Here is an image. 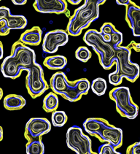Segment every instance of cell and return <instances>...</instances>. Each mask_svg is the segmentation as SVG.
Segmentation results:
<instances>
[{
    "mask_svg": "<svg viewBox=\"0 0 140 154\" xmlns=\"http://www.w3.org/2000/svg\"><path fill=\"white\" fill-rule=\"evenodd\" d=\"M131 50H134L136 52H140V43H137L135 41L132 40L128 45Z\"/></svg>",
    "mask_w": 140,
    "mask_h": 154,
    "instance_id": "cell-32",
    "label": "cell"
},
{
    "mask_svg": "<svg viewBox=\"0 0 140 154\" xmlns=\"http://www.w3.org/2000/svg\"><path fill=\"white\" fill-rule=\"evenodd\" d=\"M12 2L15 5H23L27 2V0H12Z\"/></svg>",
    "mask_w": 140,
    "mask_h": 154,
    "instance_id": "cell-34",
    "label": "cell"
},
{
    "mask_svg": "<svg viewBox=\"0 0 140 154\" xmlns=\"http://www.w3.org/2000/svg\"><path fill=\"white\" fill-rule=\"evenodd\" d=\"M72 85L64 72H56L50 78V88L56 94L63 96L66 93Z\"/></svg>",
    "mask_w": 140,
    "mask_h": 154,
    "instance_id": "cell-13",
    "label": "cell"
},
{
    "mask_svg": "<svg viewBox=\"0 0 140 154\" xmlns=\"http://www.w3.org/2000/svg\"><path fill=\"white\" fill-rule=\"evenodd\" d=\"M3 55H4V50H3V45L2 42L0 41V60L3 58Z\"/></svg>",
    "mask_w": 140,
    "mask_h": 154,
    "instance_id": "cell-35",
    "label": "cell"
},
{
    "mask_svg": "<svg viewBox=\"0 0 140 154\" xmlns=\"http://www.w3.org/2000/svg\"><path fill=\"white\" fill-rule=\"evenodd\" d=\"M131 2V0H116V3L119 5H124V6H128Z\"/></svg>",
    "mask_w": 140,
    "mask_h": 154,
    "instance_id": "cell-33",
    "label": "cell"
},
{
    "mask_svg": "<svg viewBox=\"0 0 140 154\" xmlns=\"http://www.w3.org/2000/svg\"><path fill=\"white\" fill-rule=\"evenodd\" d=\"M3 139V129L2 126H0V141Z\"/></svg>",
    "mask_w": 140,
    "mask_h": 154,
    "instance_id": "cell-37",
    "label": "cell"
},
{
    "mask_svg": "<svg viewBox=\"0 0 140 154\" xmlns=\"http://www.w3.org/2000/svg\"><path fill=\"white\" fill-rule=\"evenodd\" d=\"M69 2H70L72 5H78L79 4L80 2H81V0H78V1H72V0H70V1H69Z\"/></svg>",
    "mask_w": 140,
    "mask_h": 154,
    "instance_id": "cell-36",
    "label": "cell"
},
{
    "mask_svg": "<svg viewBox=\"0 0 140 154\" xmlns=\"http://www.w3.org/2000/svg\"><path fill=\"white\" fill-rule=\"evenodd\" d=\"M69 41V35L66 31L56 29L45 34L42 41V50L46 54H54L59 47L65 45Z\"/></svg>",
    "mask_w": 140,
    "mask_h": 154,
    "instance_id": "cell-9",
    "label": "cell"
},
{
    "mask_svg": "<svg viewBox=\"0 0 140 154\" xmlns=\"http://www.w3.org/2000/svg\"><path fill=\"white\" fill-rule=\"evenodd\" d=\"M10 13V10L7 7H0V22L5 20V17Z\"/></svg>",
    "mask_w": 140,
    "mask_h": 154,
    "instance_id": "cell-31",
    "label": "cell"
},
{
    "mask_svg": "<svg viewBox=\"0 0 140 154\" xmlns=\"http://www.w3.org/2000/svg\"><path fill=\"white\" fill-rule=\"evenodd\" d=\"M75 57L82 62H87L91 58V52L87 47L80 46L75 52Z\"/></svg>",
    "mask_w": 140,
    "mask_h": 154,
    "instance_id": "cell-25",
    "label": "cell"
},
{
    "mask_svg": "<svg viewBox=\"0 0 140 154\" xmlns=\"http://www.w3.org/2000/svg\"><path fill=\"white\" fill-rule=\"evenodd\" d=\"M42 31L39 26H34L25 31L20 37L19 41L23 45L33 46L39 45L42 40Z\"/></svg>",
    "mask_w": 140,
    "mask_h": 154,
    "instance_id": "cell-15",
    "label": "cell"
},
{
    "mask_svg": "<svg viewBox=\"0 0 140 154\" xmlns=\"http://www.w3.org/2000/svg\"><path fill=\"white\" fill-rule=\"evenodd\" d=\"M116 29L115 26L112 23H105L102 26L100 29V34L102 35H110L111 36L112 32Z\"/></svg>",
    "mask_w": 140,
    "mask_h": 154,
    "instance_id": "cell-28",
    "label": "cell"
},
{
    "mask_svg": "<svg viewBox=\"0 0 140 154\" xmlns=\"http://www.w3.org/2000/svg\"><path fill=\"white\" fill-rule=\"evenodd\" d=\"M5 20L10 30L11 29H22L27 25V19L25 16L20 15L8 14L5 17Z\"/></svg>",
    "mask_w": 140,
    "mask_h": 154,
    "instance_id": "cell-17",
    "label": "cell"
},
{
    "mask_svg": "<svg viewBox=\"0 0 140 154\" xmlns=\"http://www.w3.org/2000/svg\"><path fill=\"white\" fill-rule=\"evenodd\" d=\"M51 121H52L53 126L56 127H61L64 126L67 121V116L64 111L56 110L53 112L51 116Z\"/></svg>",
    "mask_w": 140,
    "mask_h": 154,
    "instance_id": "cell-22",
    "label": "cell"
},
{
    "mask_svg": "<svg viewBox=\"0 0 140 154\" xmlns=\"http://www.w3.org/2000/svg\"><path fill=\"white\" fill-rule=\"evenodd\" d=\"M126 20L134 37H140V7L131 2L126 7Z\"/></svg>",
    "mask_w": 140,
    "mask_h": 154,
    "instance_id": "cell-12",
    "label": "cell"
},
{
    "mask_svg": "<svg viewBox=\"0 0 140 154\" xmlns=\"http://www.w3.org/2000/svg\"><path fill=\"white\" fill-rule=\"evenodd\" d=\"M26 100L22 96L18 94H8L5 97L4 107L8 110H18L26 105Z\"/></svg>",
    "mask_w": 140,
    "mask_h": 154,
    "instance_id": "cell-16",
    "label": "cell"
},
{
    "mask_svg": "<svg viewBox=\"0 0 140 154\" xmlns=\"http://www.w3.org/2000/svg\"><path fill=\"white\" fill-rule=\"evenodd\" d=\"M26 154H44L45 146L42 139L28 142L26 145Z\"/></svg>",
    "mask_w": 140,
    "mask_h": 154,
    "instance_id": "cell-20",
    "label": "cell"
},
{
    "mask_svg": "<svg viewBox=\"0 0 140 154\" xmlns=\"http://www.w3.org/2000/svg\"><path fill=\"white\" fill-rule=\"evenodd\" d=\"M10 31V29L8 28L5 20L0 22V36H6L9 35Z\"/></svg>",
    "mask_w": 140,
    "mask_h": 154,
    "instance_id": "cell-30",
    "label": "cell"
},
{
    "mask_svg": "<svg viewBox=\"0 0 140 154\" xmlns=\"http://www.w3.org/2000/svg\"><path fill=\"white\" fill-rule=\"evenodd\" d=\"M110 124L107 120L102 118H90L85 120L83 126L88 134L97 138L102 129Z\"/></svg>",
    "mask_w": 140,
    "mask_h": 154,
    "instance_id": "cell-14",
    "label": "cell"
},
{
    "mask_svg": "<svg viewBox=\"0 0 140 154\" xmlns=\"http://www.w3.org/2000/svg\"><path fill=\"white\" fill-rule=\"evenodd\" d=\"M139 143H140V141H139Z\"/></svg>",
    "mask_w": 140,
    "mask_h": 154,
    "instance_id": "cell-40",
    "label": "cell"
},
{
    "mask_svg": "<svg viewBox=\"0 0 140 154\" xmlns=\"http://www.w3.org/2000/svg\"><path fill=\"white\" fill-rule=\"evenodd\" d=\"M83 40L88 45L93 48L99 55L101 66L106 70L112 68L115 64V51L110 43L105 42L102 39L99 31L96 29L88 30L83 36Z\"/></svg>",
    "mask_w": 140,
    "mask_h": 154,
    "instance_id": "cell-4",
    "label": "cell"
},
{
    "mask_svg": "<svg viewBox=\"0 0 140 154\" xmlns=\"http://www.w3.org/2000/svg\"><path fill=\"white\" fill-rule=\"evenodd\" d=\"M123 42V35L118 30L115 29L111 35V40L110 44L114 49L121 46Z\"/></svg>",
    "mask_w": 140,
    "mask_h": 154,
    "instance_id": "cell-26",
    "label": "cell"
},
{
    "mask_svg": "<svg viewBox=\"0 0 140 154\" xmlns=\"http://www.w3.org/2000/svg\"><path fill=\"white\" fill-rule=\"evenodd\" d=\"M111 100L115 102L116 110L122 117L134 119L139 113V107L133 102L130 89L128 87L119 86L114 88L109 94Z\"/></svg>",
    "mask_w": 140,
    "mask_h": 154,
    "instance_id": "cell-5",
    "label": "cell"
},
{
    "mask_svg": "<svg viewBox=\"0 0 140 154\" xmlns=\"http://www.w3.org/2000/svg\"><path fill=\"white\" fill-rule=\"evenodd\" d=\"M62 97H64L65 100L72 102H77V101L80 100V99H81L82 96L80 94L79 92L77 90L75 85V81L72 82V85L69 88V90H68L67 91H66V93L64 94Z\"/></svg>",
    "mask_w": 140,
    "mask_h": 154,
    "instance_id": "cell-23",
    "label": "cell"
},
{
    "mask_svg": "<svg viewBox=\"0 0 140 154\" xmlns=\"http://www.w3.org/2000/svg\"><path fill=\"white\" fill-rule=\"evenodd\" d=\"M59 104V101L57 94L53 92H50L43 100V109L47 112H53L57 109Z\"/></svg>",
    "mask_w": 140,
    "mask_h": 154,
    "instance_id": "cell-19",
    "label": "cell"
},
{
    "mask_svg": "<svg viewBox=\"0 0 140 154\" xmlns=\"http://www.w3.org/2000/svg\"><path fill=\"white\" fill-rule=\"evenodd\" d=\"M66 145L77 154H91V140L83 134L82 129L78 126L69 128L66 131Z\"/></svg>",
    "mask_w": 140,
    "mask_h": 154,
    "instance_id": "cell-7",
    "label": "cell"
},
{
    "mask_svg": "<svg viewBox=\"0 0 140 154\" xmlns=\"http://www.w3.org/2000/svg\"><path fill=\"white\" fill-rule=\"evenodd\" d=\"M90 88L93 93L97 96L104 95L107 88V81L102 78H96L92 81L91 84H90Z\"/></svg>",
    "mask_w": 140,
    "mask_h": 154,
    "instance_id": "cell-21",
    "label": "cell"
},
{
    "mask_svg": "<svg viewBox=\"0 0 140 154\" xmlns=\"http://www.w3.org/2000/svg\"><path fill=\"white\" fill-rule=\"evenodd\" d=\"M33 7L41 13L62 14L67 12V3L64 0H36Z\"/></svg>",
    "mask_w": 140,
    "mask_h": 154,
    "instance_id": "cell-10",
    "label": "cell"
},
{
    "mask_svg": "<svg viewBox=\"0 0 140 154\" xmlns=\"http://www.w3.org/2000/svg\"><path fill=\"white\" fill-rule=\"evenodd\" d=\"M35 62V51L18 40L12 46L10 56H7L2 63L1 72L5 78L16 79L21 71H27Z\"/></svg>",
    "mask_w": 140,
    "mask_h": 154,
    "instance_id": "cell-1",
    "label": "cell"
},
{
    "mask_svg": "<svg viewBox=\"0 0 140 154\" xmlns=\"http://www.w3.org/2000/svg\"><path fill=\"white\" fill-rule=\"evenodd\" d=\"M105 0H85L84 4L75 10L69 18L66 27L69 35L79 36L82 31L88 28L90 23L99 17V7Z\"/></svg>",
    "mask_w": 140,
    "mask_h": 154,
    "instance_id": "cell-2",
    "label": "cell"
},
{
    "mask_svg": "<svg viewBox=\"0 0 140 154\" xmlns=\"http://www.w3.org/2000/svg\"><path fill=\"white\" fill-rule=\"evenodd\" d=\"M75 85L78 91L81 96L86 95L89 91L90 88L89 80L86 78H81V79L75 80Z\"/></svg>",
    "mask_w": 140,
    "mask_h": 154,
    "instance_id": "cell-24",
    "label": "cell"
},
{
    "mask_svg": "<svg viewBox=\"0 0 140 154\" xmlns=\"http://www.w3.org/2000/svg\"><path fill=\"white\" fill-rule=\"evenodd\" d=\"M126 154H140V143H135L128 147Z\"/></svg>",
    "mask_w": 140,
    "mask_h": 154,
    "instance_id": "cell-29",
    "label": "cell"
},
{
    "mask_svg": "<svg viewBox=\"0 0 140 154\" xmlns=\"http://www.w3.org/2000/svg\"><path fill=\"white\" fill-rule=\"evenodd\" d=\"M67 64V59L65 56L61 55L48 56L43 61V64L50 69H64Z\"/></svg>",
    "mask_w": 140,
    "mask_h": 154,
    "instance_id": "cell-18",
    "label": "cell"
},
{
    "mask_svg": "<svg viewBox=\"0 0 140 154\" xmlns=\"http://www.w3.org/2000/svg\"><path fill=\"white\" fill-rule=\"evenodd\" d=\"M50 122L44 118H32L25 126L24 137L28 142L42 139V135L51 130Z\"/></svg>",
    "mask_w": 140,
    "mask_h": 154,
    "instance_id": "cell-8",
    "label": "cell"
},
{
    "mask_svg": "<svg viewBox=\"0 0 140 154\" xmlns=\"http://www.w3.org/2000/svg\"><path fill=\"white\" fill-rule=\"evenodd\" d=\"M91 154H98V153H95V152H93V153H92Z\"/></svg>",
    "mask_w": 140,
    "mask_h": 154,
    "instance_id": "cell-39",
    "label": "cell"
},
{
    "mask_svg": "<svg viewBox=\"0 0 140 154\" xmlns=\"http://www.w3.org/2000/svg\"><path fill=\"white\" fill-rule=\"evenodd\" d=\"M98 154H121L116 151V149L109 143H104L99 148Z\"/></svg>",
    "mask_w": 140,
    "mask_h": 154,
    "instance_id": "cell-27",
    "label": "cell"
},
{
    "mask_svg": "<svg viewBox=\"0 0 140 154\" xmlns=\"http://www.w3.org/2000/svg\"><path fill=\"white\" fill-rule=\"evenodd\" d=\"M2 97H3V91L1 88H0V100L2 98Z\"/></svg>",
    "mask_w": 140,
    "mask_h": 154,
    "instance_id": "cell-38",
    "label": "cell"
},
{
    "mask_svg": "<svg viewBox=\"0 0 140 154\" xmlns=\"http://www.w3.org/2000/svg\"><path fill=\"white\" fill-rule=\"evenodd\" d=\"M115 51L117 59L116 70L109 75L110 83L117 86L121 84L123 78L134 83L139 77L140 67L137 64L131 61V49L128 45L119 46Z\"/></svg>",
    "mask_w": 140,
    "mask_h": 154,
    "instance_id": "cell-3",
    "label": "cell"
},
{
    "mask_svg": "<svg viewBox=\"0 0 140 154\" xmlns=\"http://www.w3.org/2000/svg\"><path fill=\"white\" fill-rule=\"evenodd\" d=\"M26 72V89L32 98H37L43 94L48 88V85L44 78L43 69L40 64L35 62Z\"/></svg>",
    "mask_w": 140,
    "mask_h": 154,
    "instance_id": "cell-6",
    "label": "cell"
},
{
    "mask_svg": "<svg viewBox=\"0 0 140 154\" xmlns=\"http://www.w3.org/2000/svg\"><path fill=\"white\" fill-rule=\"evenodd\" d=\"M97 138L101 143H109L117 149L123 144V131L120 128L110 124L102 129Z\"/></svg>",
    "mask_w": 140,
    "mask_h": 154,
    "instance_id": "cell-11",
    "label": "cell"
}]
</instances>
